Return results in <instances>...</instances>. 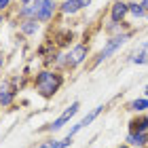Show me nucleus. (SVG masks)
I'll use <instances>...</instances> for the list:
<instances>
[{"mask_svg": "<svg viewBox=\"0 0 148 148\" xmlns=\"http://www.w3.org/2000/svg\"><path fill=\"white\" fill-rule=\"evenodd\" d=\"M106 108H108L106 104H99V106H95V108H91V110L87 112L83 119L78 121V123H74V125H72V129H70L68 133H66V136H70V138H76V133H78V131H83V129H87V127H89V125H91L93 121H95V119L99 116V114H102V112L106 110Z\"/></svg>", "mask_w": 148, "mask_h": 148, "instance_id": "8", "label": "nucleus"}, {"mask_svg": "<svg viewBox=\"0 0 148 148\" xmlns=\"http://www.w3.org/2000/svg\"><path fill=\"white\" fill-rule=\"evenodd\" d=\"M0 112H2V106H0Z\"/></svg>", "mask_w": 148, "mask_h": 148, "instance_id": "26", "label": "nucleus"}, {"mask_svg": "<svg viewBox=\"0 0 148 148\" xmlns=\"http://www.w3.org/2000/svg\"><path fill=\"white\" fill-rule=\"evenodd\" d=\"M140 2H142V6H144V9L148 11V0H140Z\"/></svg>", "mask_w": 148, "mask_h": 148, "instance_id": "24", "label": "nucleus"}, {"mask_svg": "<svg viewBox=\"0 0 148 148\" xmlns=\"http://www.w3.org/2000/svg\"><path fill=\"white\" fill-rule=\"evenodd\" d=\"M78 112H80V102L76 99V102H72V104L68 106V108H66V110H64L62 114H59V116H57L55 121H53V123L42 125L38 131H40V133H57V131H62L64 127L68 125V123H70V121H72L74 116H76Z\"/></svg>", "mask_w": 148, "mask_h": 148, "instance_id": "5", "label": "nucleus"}, {"mask_svg": "<svg viewBox=\"0 0 148 148\" xmlns=\"http://www.w3.org/2000/svg\"><path fill=\"white\" fill-rule=\"evenodd\" d=\"M17 93H19L17 78L2 80V83H0V106H2V108H11V106L17 102Z\"/></svg>", "mask_w": 148, "mask_h": 148, "instance_id": "7", "label": "nucleus"}, {"mask_svg": "<svg viewBox=\"0 0 148 148\" xmlns=\"http://www.w3.org/2000/svg\"><path fill=\"white\" fill-rule=\"evenodd\" d=\"M146 9L142 6V2L140 0H129V15L133 19H146Z\"/></svg>", "mask_w": 148, "mask_h": 148, "instance_id": "16", "label": "nucleus"}, {"mask_svg": "<svg viewBox=\"0 0 148 148\" xmlns=\"http://www.w3.org/2000/svg\"><path fill=\"white\" fill-rule=\"evenodd\" d=\"M34 13H36V21L42 25L55 21V17L59 15V4L57 0H34Z\"/></svg>", "mask_w": 148, "mask_h": 148, "instance_id": "6", "label": "nucleus"}, {"mask_svg": "<svg viewBox=\"0 0 148 148\" xmlns=\"http://www.w3.org/2000/svg\"><path fill=\"white\" fill-rule=\"evenodd\" d=\"M4 66H6V53L0 51V76H2V72H4Z\"/></svg>", "mask_w": 148, "mask_h": 148, "instance_id": "19", "label": "nucleus"}, {"mask_svg": "<svg viewBox=\"0 0 148 148\" xmlns=\"http://www.w3.org/2000/svg\"><path fill=\"white\" fill-rule=\"evenodd\" d=\"M0 11L6 13V15H11V13L15 11V0H0Z\"/></svg>", "mask_w": 148, "mask_h": 148, "instance_id": "18", "label": "nucleus"}, {"mask_svg": "<svg viewBox=\"0 0 148 148\" xmlns=\"http://www.w3.org/2000/svg\"><path fill=\"white\" fill-rule=\"evenodd\" d=\"M133 36H136V30H129V32H125V34H121V36H112V38H108V40L104 42V47L97 51V55L91 59L89 70H95L97 66H102L104 62H108L110 57H114V55H116V53L133 38Z\"/></svg>", "mask_w": 148, "mask_h": 148, "instance_id": "3", "label": "nucleus"}, {"mask_svg": "<svg viewBox=\"0 0 148 148\" xmlns=\"http://www.w3.org/2000/svg\"><path fill=\"white\" fill-rule=\"evenodd\" d=\"M89 57H91L89 42H76V45H72L70 49H66L62 53L59 62L55 64V70H59V72H74L85 62H89Z\"/></svg>", "mask_w": 148, "mask_h": 148, "instance_id": "2", "label": "nucleus"}, {"mask_svg": "<svg viewBox=\"0 0 148 148\" xmlns=\"http://www.w3.org/2000/svg\"><path fill=\"white\" fill-rule=\"evenodd\" d=\"M40 28H42V23L36 21V19H21V21H17V30H19V34L25 36V38H32V36H36Z\"/></svg>", "mask_w": 148, "mask_h": 148, "instance_id": "11", "label": "nucleus"}, {"mask_svg": "<svg viewBox=\"0 0 148 148\" xmlns=\"http://www.w3.org/2000/svg\"><path fill=\"white\" fill-rule=\"evenodd\" d=\"M72 144H74V138L66 136V138H62V140L49 138V140H45V142H40L38 148H68V146H72Z\"/></svg>", "mask_w": 148, "mask_h": 148, "instance_id": "14", "label": "nucleus"}, {"mask_svg": "<svg viewBox=\"0 0 148 148\" xmlns=\"http://www.w3.org/2000/svg\"><path fill=\"white\" fill-rule=\"evenodd\" d=\"M66 83L64 72H59L55 68H40L36 74H32V87H34L36 95L42 97L45 102H49L62 91V87Z\"/></svg>", "mask_w": 148, "mask_h": 148, "instance_id": "1", "label": "nucleus"}, {"mask_svg": "<svg viewBox=\"0 0 148 148\" xmlns=\"http://www.w3.org/2000/svg\"><path fill=\"white\" fill-rule=\"evenodd\" d=\"M93 4V0H62V4H59V15L62 17H74L78 15L80 11L89 9Z\"/></svg>", "mask_w": 148, "mask_h": 148, "instance_id": "9", "label": "nucleus"}, {"mask_svg": "<svg viewBox=\"0 0 148 148\" xmlns=\"http://www.w3.org/2000/svg\"><path fill=\"white\" fill-rule=\"evenodd\" d=\"M51 40L55 42L57 49L62 51V49H66V47L74 40V32H72V30H59V32H55V36H53ZM68 49H70V47H68Z\"/></svg>", "mask_w": 148, "mask_h": 148, "instance_id": "13", "label": "nucleus"}, {"mask_svg": "<svg viewBox=\"0 0 148 148\" xmlns=\"http://www.w3.org/2000/svg\"><path fill=\"white\" fill-rule=\"evenodd\" d=\"M138 51H144V53H148V40H144V42H140V45H138Z\"/></svg>", "mask_w": 148, "mask_h": 148, "instance_id": "21", "label": "nucleus"}, {"mask_svg": "<svg viewBox=\"0 0 148 148\" xmlns=\"http://www.w3.org/2000/svg\"><path fill=\"white\" fill-rule=\"evenodd\" d=\"M129 62L131 64H136V66H146L148 64V53H144V51H133L131 55H129Z\"/></svg>", "mask_w": 148, "mask_h": 148, "instance_id": "17", "label": "nucleus"}, {"mask_svg": "<svg viewBox=\"0 0 148 148\" xmlns=\"http://www.w3.org/2000/svg\"><path fill=\"white\" fill-rule=\"evenodd\" d=\"M129 112H133V114H144V112H148V97H136V99H131L129 104L125 106Z\"/></svg>", "mask_w": 148, "mask_h": 148, "instance_id": "15", "label": "nucleus"}, {"mask_svg": "<svg viewBox=\"0 0 148 148\" xmlns=\"http://www.w3.org/2000/svg\"><path fill=\"white\" fill-rule=\"evenodd\" d=\"M129 30H133L129 21H108V23L104 25V34L108 36V38L121 36V34H125V32H129Z\"/></svg>", "mask_w": 148, "mask_h": 148, "instance_id": "12", "label": "nucleus"}, {"mask_svg": "<svg viewBox=\"0 0 148 148\" xmlns=\"http://www.w3.org/2000/svg\"><path fill=\"white\" fill-rule=\"evenodd\" d=\"M15 2H17V4H32L34 0H15Z\"/></svg>", "mask_w": 148, "mask_h": 148, "instance_id": "22", "label": "nucleus"}, {"mask_svg": "<svg viewBox=\"0 0 148 148\" xmlns=\"http://www.w3.org/2000/svg\"><path fill=\"white\" fill-rule=\"evenodd\" d=\"M144 97H148V85L144 87Z\"/></svg>", "mask_w": 148, "mask_h": 148, "instance_id": "25", "label": "nucleus"}, {"mask_svg": "<svg viewBox=\"0 0 148 148\" xmlns=\"http://www.w3.org/2000/svg\"><path fill=\"white\" fill-rule=\"evenodd\" d=\"M125 142L133 148H148V114H136L127 123Z\"/></svg>", "mask_w": 148, "mask_h": 148, "instance_id": "4", "label": "nucleus"}, {"mask_svg": "<svg viewBox=\"0 0 148 148\" xmlns=\"http://www.w3.org/2000/svg\"><path fill=\"white\" fill-rule=\"evenodd\" d=\"M4 23H9V15H6V13H2V11H0V28H2Z\"/></svg>", "mask_w": 148, "mask_h": 148, "instance_id": "20", "label": "nucleus"}, {"mask_svg": "<svg viewBox=\"0 0 148 148\" xmlns=\"http://www.w3.org/2000/svg\"><path fill=\"white\" fill-rule=\"evenodd\" d=\"M116 148H133V146H129V144H127V142H123V144H119Z\"/></svg>", "mask_w": 148, "mask_h": 148, "instance_id": "23", "label": "nucleus"}, {"mask_svg": "<svg viewBox=\"0 0 148 148\" xmlns=\"http://www.w3.org/2000/svg\"><path fill=\"white\" fill-rule=\"evenodd\" d=\"M129 17V0H112L108 6V21H127Z\"/></svg>", "mask_w": 148, "mask_h": 148, "instance_id": "10", "label": "nucleus"}]
</instances>
